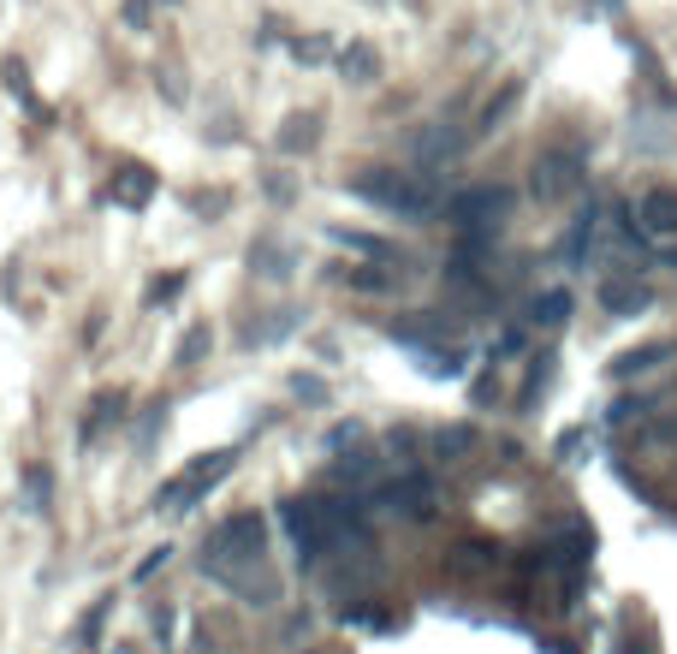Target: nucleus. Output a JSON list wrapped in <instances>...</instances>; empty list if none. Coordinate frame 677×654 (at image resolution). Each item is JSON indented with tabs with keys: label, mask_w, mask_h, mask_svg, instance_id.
<instances>
[{
	"label": "nucleus",
	"mask_w": 677,
	"mask_h": 654,
	"mask_svg": "<svg viewBox=\"0 0 677 654\" xmlns=\"http://www.w3.org/2000/svg\"><path fill=\"white\" fill-rule=\"evenodd\" d=\"M202 572L215 583H226L232 595H245L250 607L280 601V577L268 572V524H262V512H232V518L202 542Z\"/></svg>",
	"instance_id": "nucleus-1"
},
{
	"label": "nucleus",
	"mask_w": 677,
	"mask_h": 654,
	"mask_svg": "<svg viewBox=\"0 0 677 654\" xmlns=\"http://www.w3.org/2000/svg\"><path fill=\"white\" fill-rule=\"evenodd\" d=\"M280 524H286L291 547H298V559H309V565L369 536V529H362V506L357 501H286Z\"/></svg>",
	"instance_id": "nucleus-2"
},
{
	"label": "nucleus",
	"mask_w": 677,
	"mask_h": 654,
	"mask_svg": "<svg viewBox=\"0 0 677 654\" xmlns=\"http://www.w3.org/2000/svg\"><path fill=\"white\" fill-rule=\"evenodd\" d=\"M351 191H357L362 202H375V209L398 215V220H428L434 209H440L434 185L416 179V174H398V167H375V174H362Z\"/></svg>",
	"instance_id": "nucleus-3"
},
{
	"label": "nucleus",
	"mask_w": 677,
	"mask_h": 654,
	"mask_svg": "<svg viewBox=\"0 0 677 654\" xmlns=\"http://www.w3.org/2000/svg\"><path fill=\"white\" fill-rule=\"evenodd\" d=\"M232 464H238V446H220V453H202V458H190L179 476L167 482L161 494H155V512H190L202 501V494H215L226 476H232Z\"/></svg>",
	"instance_id": "nucleus-4"
},
{
	"label": "nucleus",
	"mask_w": 677,
	"mask_h": 654,
	"mask_svg": "<svg viewBox=\"0 0 677 654\" xmlns=\"http://www.w3.org/2000/svg\"><path fill=\"white\" fill-rule=\"evenodd\" d=\"M506 215H511V185H470L446 202V220L458 232H499Z\"/></svg>",
	"instance_id": "nucleus-5"
},
{
	"label": "nucleus",
	"mask_w": 677,
	"mask_h": 654,
	"mask_svg": "<svg viewBox=\"0 0 677 654\" xmlns=\"http://www.w3.org/2000/svg\"><path fill=\"white\" fill-rule=\"evenodd\" d=\"M529 191L541 202H570L583 191V149L577 143H559V149H541L535 155V179Z\"/></svg>",
	"instance_id": "nucleus-6"
},
{
	"label": "nucleus",
	"mask_w": 677,
	"mask_h": 654,
	"mask_svg": "<svg viewBox=\"0 0 677 654\" xmlns=\"http://www.w3.org/2000/svg\"><path fill=\"white\" fill-rule=\"evenodd\" d=\"M636 232L659 238V245H671V238H677V191H671V185H654V191L636 197Z\"/></svg>",
	"instance_id": "nucleus-7"
},
{
	"label": "nucleus",
	"mask_w": 677,
	"mask_h": 654,
	"mask_svg": "<svg viewBox=\"0 0 677 654\" xmlns=\"http://www.w3.org/2000/svg\"><path fill=\"white\" fill-rule=\"evenodd\" d=\"M648 286H636V274H606L600 280V309L606 316H636V309H648Z\"/></svg>",
	"instance_id": "nucleus-8"
},
{
	"label": "nucleus",
	"mask_w": 677,
	"mask_h": 654,
	"mask_svg": "<svg viewBox=\"0 0 677 654\" xmlns=\"http://www.w3.org/2000/svg\"><path fill=\"white\" fill-rule=\"evenodd\" d=\"M375 506L405 512V518H428V482L422 476H398L387 488H375Z\"/></svg>",
	"instance_id": "nucleus-9"
},
{
	"label": "nucleus",
	"mask_w": 677,
	"mask_h": 654,
	"mask_svg": "<svg viewBox=\"0 0 677 654\" xmlns=\"http://www.w3.org/2000/svg\"><path fill=\"white\" fill-rule=\"evenodd\" d=\"M464 143H470V137L451 131L446 119H440V126H428L422 137H416V161H422V167H440V161H451V155H458Z\"/></svg>",
	"instance_id": "nucleus-10"
},
{
	"label": "nucleus",
	"mask_w": 677,
	"mask_h": 654,
	"mask_svg": "<svg viewBox=\"0 0 677 654\" xmlns=\"http://www.w3.org/2000/svg\"><path fill=\"white\" fill-rule=\"evenodd\" d=\"M108 197L119 202V209H143V202L155 197V174L149 167H126V174L108 185Z\"/></svg>",
	"instance_id": "nucleus-11"
},
{
	"label": "nucleus",
	"mask_w": 677,
	"mask_h": 654,
	"mask_svg": "<svg viewBox=\"0 0 677 654\" xmlns=\"http://www.w3.org/2000/svg\"><path fill=\"white\" fill-rule=\"evenodd\" d=\"M677 346H671V339H654V346H636V351H618L613 357V375H618V382H630V375H648L654 364H666V357H671Z\"/></svg>",
	"instance_id": "nucleus-12"
},
{
	"label": "nucleus",
	"mask_w": 677,
	"mask_h": 654,
	"mask_svg": "<svg viewBox=\"0 0 677 654\" xmlns=\"http://www.w3.org/2000/svg\"><path fill=\"white\" fill-rule=\"evenodd\" d=\"M517 101H524V78H511L506 90H499V96L488 101V108L476 113V131H470V137H488V131H499V126L511 119V108H517Z\"/></svg>",
	"instance_id": "nucleus-13"
},
{
	"label": "nucleus",
	"mask_w": 677,
	"mask_h": 654,
	"mask_svg": "<svg viewBox=\"0 0 677 654\" xmlns=\"http://www.w3.org/2000/svg\"><path fill=\"white\" fill-rule=\"evenodd\" d=\"M316 137H321V119L316 113H291L273 143H280V155H303V149H316Z\"/></svg>",
	"instance_id": "nucleus-14"
},
{
	"label": "nucleus",
	"mask_w": 677,
	"mask_h": 654,
	"mask_svg": "<svg viewBox=\"0 0 677 654\" xmlns=\"http://www.w3.org/2000/svg\"><path fill=\"white\" fill-rule=\"evenodd\" d=\"M250 268L262 274V280H286V274H291V250L273 245V238H256V245H250Z\"/></svg>",
	"instance_id": "nucleus-15"
},
{
	"label": "nucleus",
	"mask_w": 677,
	"mask_h": 654,
	"mask_svg": "<svg viewBox=\"0 0 677 654\" xmlns=\"http://www.w3.org/2000/svg\"><path fill=\"white\" fill-rule=\"evenodd\" d=\"M339 72H345V83H375L380 78V54H375L369 42H351L339 54Z\"/></svg>",
	"instance_id": "nucleus-16"
},
{
	"label": "nucleus",
	"mask_w": 677,
	"mask_h": 654,
	"mask_svg": "<svg viewBox=\"0 0 677 654\" xmlns=\"http://www.w3.org/2000/svg\"><path fill=\"white\" fill-rule=\"evenodd\" d=\"M327 238H333V245H345V250H357V256H369V262H392V245H380V238H369V232H345V227H333V232H327Z\"/></svg>",
	"instance_id": "nucleus-17"
},
{
	"label": "nucleus",
	"mask_w": 677,
	"mask_h": 654,
	"mask_svg": "<svg viewBox=\"0 0 677 654\" xmlns=\"http://www.w3.org/2000/svg\"><path fill=\"white\" fill-rule=\"evenodd\" d=\"M339 280L351 286V291H392V286H398V274L375 268V262H362V268H339Z\"/></svg>",
	"instance_id": "nucleus-18"
},
{
	"label": "nucleus",
	"mask_w": 677,
	"mask_h": 654,
	"mask_svg": "<svg viewBox=\"0 0 677 654\" xmlns=\"http://www.w3.org/2000/svg\"><path fill=\"white\" fill-rule=\"evenodd\" d=\"M416 357H422V375H434V382H458V375H464V357H458V351L422 346V351H416Z\"/></svg>",
	"instance_id": "nucleus-19"
},
{
	"label": "nucleus",
	"mask_w": 677,
	"mask_h": 654,
	"mask_svg": "<svg viewBox=\"0 0 677 654\" xmlns=\"http://www.w3.org/2000/svg\"><path fill=\"white\" fill-rule=\"evenodd\" d=\"M570 316V291H541L535 298V327H559Z\"/></svg>",
	"instance_id": "nucleus-20"
},
{
	"label": "nucleus",
	"mask_w": 677,
	"mask_h": 654,
	"mask_svg": "<svg viewBox=\"0 0 677 654\" xmlns=\"http://www.w3.org/2000/svg\"><path fill=\"white\" fill-rule=\"evenodd\" d=\"M588 245H595V215H583L577 227H570V238H565V262L577 268L583 256H588Z\"/></svg>",
	"instance_id": "nucleus-21"
},
{
	"label": "nucleus",
	"mask_w": 677,
	"mask_h": 654,
	"mask_svg": "<svg viewBox=\"0 0 677 654\" xmlns=\"http://www.w3.org/2000/svg\"><path fill=\"white\" fill-rule=\"evenodd\" d=\"M208 346H215V334H208V327L197 321V327H190V334L179 339V364L190 369V364H202V357H208Z\"/></svg>",
	"instance_id": "nucleus-22"
},
{
	"label": "nucleus",
	"mask_w": 677,
	"mask_h": 654,
	"mask_svg": "<svg viewBox=\"0 0 677 654\" xmlns=\"http://www.w3.org/2000/svg\"><path fill=\"white\" fill-rule=\"evenodd\" d=\"M119 405H126V393H101V399H96V417L83 423V435H101V428L119 417Z\"/></svg>",
	"instance_id": "nucleus-23"
},
{
	"label": "nucleus",
	"mask_w": 677,
	"mask_h": 654,
	"mask_svg": "<svg viewBox=\"0 0 677 654\" xmlns=\"http://www.w3.org/2000/svg\"><path fill=\"white\" fill-rule=\"evenodd\" d=\"M511 351H524V327H506V334L494 339V357H511Z\"/></svg>",
	"instance_id": "nucleus-24"
},
{
	"label": "nucleus",
	"mask_w": 677,
	"mask_h": 654,
	"mask_svg": "<svg viewBox=\"0 0 677 654\" xmlns=\"http://www.w3.org/2000/svg\"><path fill=\"white\" fill-rule=\"evenodd\" d=\"M476 435L470 428H451V435H440V453H464V446H470Z\"/></svg>",
	"instance_id": "nucleus-25"
},
{
	"label": "nucleus",
	"mask_w": 677,
	"mask_h": 654,
	"mask_svg": "<svg viewBox=\"0 0 677 654\" xmlns=\"http://www.w3.org/2000/svg\"><path fill=\"white\" fill-rule=\"evenodd\" d=\"M167 554H172V547H155V554H149L143 565H137V583H143V577H155V572H161V565H167Z\"/></svg>",
	"instance_id": "nucleus-26"
},
{
	"label": "nucleus",
	"mask_w": 677,
	"mask_h": 654,
	"mask_svg": "<svg viewBox=\"0 0 677 654\" xmlns=\"http://www.w3.org/2000/svg\"><path fill=\"white\" fill-rule=\"evenodd\" d=\"M179 286H185V274H167V280H161V286H155V291H149V298H155V304H167V298H172V291H179Z\"/></svg>",
	"instance_id": "nucleus-27"
}]
</instances>
